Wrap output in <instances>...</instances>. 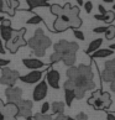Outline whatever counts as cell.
Returning <instances> with one entry per match:
<instances>
[{
  "mask_svg": "<svg viewBox=\"0 0 115 120\" xmlns=\"http://www.w3.org/2000/svg\"><path fill=\"white\" fill-rule=\"evenodd\" d=\"M1 25H3V26H6V27H10V26H11V21H10V20L4 19V21L1 22Z\"/></svg>",
  "mask_w": 115,
  "mask_h": 120,
  "instance_id": "cell-40",
  "label": "cell"
},
{
  "mask_svg": "<svg viewBox=\"0 0 115 120\" xmlns=\"http://www.w3.org/2000/svg\"><path fill=\"white\" fill-rule=\"evenodd\" d=\"M22 63L26 68H30V69H33V71H38L40 68H43L46 66L42 61H40L37 58H24Z\"/></svg>",
  "mask_w": 115,
  "mask_h": 120,
  "instance_id": "cell-12",
  "label": "cell"
},
{
  "mask_svg": "<svg viewBox=\"0 0 115 120\" xmlns=\"http://www.w3.org/2000/svg\"><path fill=\"white\" fill-rule=\"evenodd\" d=\"M98 10H99V15H105V12L108 11L107 9L101 5V4H100V5H98Z\"/></svg>",
  "mask_w": 115,
  "mask_h": 120,
  "instance_id": "cell-39",
  "label": "cell"
},
{
  "mask_svg": "<svg viewBox=\"0 0 115 120\" xmlns=\"http://www.w3.org/2000/svg\"><path fill=\"white\" fill-rule=\"evenodd\" d=\"M32 120H53L52 119L51 115H48V114H45V115H42V114H35L32 115Z\"/></svg>",
  "mask_w": 115,
  "mask_h": 120,
  "instance_id": "cell-29",
  "label": "cell"
},
{
  "mask_svg": "<svg viewBox=\"0 0 115 120\" xmlns=\"http://www.w3.org/2000/svg\"><path fill=\"white\" fill-rule=\"evenodd\" d=\"M74 83L72 81H69V79H67L64 83H63V89L64 90H74Z\"/></svg>",
  "mask_w": 115,
  "mask_h": 120,
  "instance_id": "cell-30",
  "label": "cell"
},
{
  "mask_svg": "<svg viewBox=\"0 0 115 120\" xmlns=\"http://www.w3.org/2000/svg\"><path fill=\"white\" fill-rule=\"evenodd\" d=\"M99 99L101 100V103H103V105H104V109H108L110 105H111V97H110V94L108 92H103L101 90V93H100V95H99Z\"/></svg>",
  "mask_w": 115,
  "mask_h": 120,
  "instance_id": "cell-20",
  "label": "cell"
},
{
  "mask_svg": "<svg viewBox=\"0 0 115 120\" xmlns=\"http://www.w3.org/2000/svg\"><path fill=\"white\" fill-rule=\"evenodd\" d=\"M59 78H61V75L59 73L57 72L56 69H52L50 68L47 71V73H46V79H47V86H50L52 87L53 89H58L59 88Z\"/></svg>",
  "mask_w": 115,
  "mask_h": 120,
  "instance_id": "cell-10",
  "label": "cell"
},
{
  "mask_svg": "<svg viewBox=\"0 0 115 120\" xmlns=\"http://www.w3.org/2000/svg\"><path fill=\"white\" fill-rule=\"evenodd\" d=\"M7 64H10V61H9V60H3V58H0V67H1V68H5Z\"/></svg>",
  "mask_w": 115,
  "mask_h": 120,
  "instance_id": "cell-38",
  "label": "cell"
},
{
  "mask_svg": "<svg viewBox=\"0 0 115 120\" xmlns=\"http://www.w3.org/2000/svg\"><path fill=\"white\" fill-rule=\"evenodd\" d=\"M4 120H17V118H5Z\"/></svg>",
  "mask_w": 115,
  "mask_h": 120,
  "instance_id": "cell-47",
  "label": "cell"
},
{
  "mask_svg": "<svg viewBox=\"0 0 115 120\" xmlns=\"http://www.w3.org/2000/svg\"><path fill=\"white\" fill-rule=\"evenodd\" d=\"M110 90H111L113 93L115 92V81H114V82H111V83H110Z\"/></svg>",
  "mask_w": 115,
  "mask_h": 120,
  "instance_id": "cell-45",
  "label": "cell"
},
{
  "mask_svg": "<svg viewBox=\"0 0 115 120\" xmlns=\"http://www.w3.org/2000/svg\"><path fill=\"white\" fill-rule=\"evenodd\" d=\"M4 105H5V104H4V101H3L1 99H0V113L3 112V109H4Z\"/></svg>",
  "mask_w": 115,
  "mask_h": 120,
  "instance_id": "cell-46",
  "label": "cell"
},
{
  "mask_svg": "<svg viewBox=\"0 0 115 120\" xmlns=\"http://www.w3.org/2000/svg\"><path fill=\"white\" fill-rule=\"evenodd\" d=\"M3 21H4V16H1V15H0V24H1Z\"/></svg>",
  "mask_w": 115,
  "mask_h": 120,
  "instance_id": "cell-50",
  "label": "cell"
},
{
  "mask_svg": "<svg viewBox=\"0 0 115 120\" xmlns=\"http://www.w3.org/2000/svg\"><path fill=\"white\" fill-rule=\"evenodd\" d=\"M48 110H50V104H48L47 101H46V103H43V104H42V106H41V113H40V114L45 115V114H47Z\"/></svg>",
  "mask_w": 115,
  "mask_h": 120,
  "instance_id": "cell-35",
  "label": "cell"
},
{
  "mask_svg": "<svg viewBox=\"0 0 115 120\" xmlns=\"http://www.w3.org/2000/svg\"><path fill=\"white\" fill-rule=\"evenodd\" d=\"M113 51H110L109 48H99L98 51H95L94 53H92L93 58H107L109 56H113Z\"/></svg>",
  "mask_w": 115,
  "mask_h": 120,
  "instance_id": "cell-16",
  "label": "cell"
},
{
  "mask_svg": "<svg viewBox=\"0 0 115 120\" xmlns=\"http://www.w3.org/2000/svg\"><path fill=\"white\" fill-rule=\"evenodd\" d=\"M105 38L107 40H113L115 37V26L114 25H108V29L105 31Z\"/></svg>",
  "mask_w": 115,
  "mask_h": 120,
  "instance_id": "cell-25",
  "label": "cell"
},
{
  "mask_svg": "<svg viewBox=\"0 0 115 120\" xmlns=\"http://www.w3.org/2000/svg\"><path fill=\"white\" fill-rule=\"evenodd\" d=\"M26 43H27L29 47L32 48L35 56L43 57L46 53V50L52 45V41H51L50 37L43 34L42 29H37L35 31V35L31 38H29L27 41H26Z\"/></svg>",
  "mask_w": 115,
  "mask_h": 120,
  "instance_id": "cell-2",
  "label": "cell"
},
{
  "mask_svg": "<svg viewBox=\"0 0 115 120\" xmlns=\"http://www.w3.org/2000/svg\"><path fill=\"white\" fill-rule=\"evenodd\" d=\"M59 61H62V56L59 55V53H56V52L52 53L51 57H50L51 63H57V62H59Z\"/></svg>",
  "mask_w": 115,
  "mask_h": 120,
  "instance_id": "cell-31",
  "label": "cell"
},
{
  "mask_svg": "<svg viewBox=\"0 0 115 120\" xmlns=\"http://www.w3.org/2000/svg\"><path fill=\"white\" fill-rule=\"evenodd\" d=\"M68 27V25L64 22V21H62L59 17H57V19L55 20L53 22V30L56 31V32H63V31H66Z\"/></svg>",
  "mask_w": 115,
  "mask_h": 120,
  "instance_id": "cell-19",
  "label": "cell"
},
{
  "mask_svg": "<svg viewBox=\"0 0 115 120\" xmlns=\"http://www.w3.org/2000/svg\"><path fill=\"white\" fill-rule=\"evenodd\" d=\"M12 34H14V30L11 29V26H10V27H6V26L0 25V36H1V38L5 42H7L11 38Z\"/></svg>",
  "mask_w": 115,
  "mask_h": 120,
  "instance_id": "cell-15",
  "label": "cell"
},
{
  "mask_svg": "<svg viewBox=\"0 0 115 120\" xmlns=\"http://www.w3.org/2000/svg\"><path fill=\"white\" fill-rule=\"evenodd\" d=\"M77 4H78V5H83V4H84V1H82V0H78Z\"/></svg>",
  "mask_w": 115,
  "mask_h": 120,
  "instance_id": "cell-48",
  "label": "cell"
},
{
  "mask_svg": "<svg viewBox=\"0 0 115 120\" xmlns=\"http://www.w3.org/2000/svg\"><path fill=\"white\" fill-rule=\"evenodd\" d=\"M19 72L15 69H11L9 67H5L1 69V77H0V83L7 87H15L16 81L19 79Z\"/></svg>",
  "mask_w": 115,
  "mask_h": 120,
  "instance_id": "cell-5",
  "label": "cell"
},
{
  "mask_svg": "<svg viewBox=\"0 0 115 120\" xmlns=\"http://www.w3.org/2000/svg\"><path fill=\"white\" fill-rule=\"evenodd\" d=\"M76 60H77V55H76V53H70V55H67V56L62 57L63 63L66 66H68V68L69 67H73V64L76 63Z\"/></svg>",
  "mask_w": 115,
  "mask_h": 120,
  "instance_id": "cell-21",
  "label": "cell"
},
{
  "mask_svg": "<svg viewBox=\"0 0 115 120\" xmlns=\"http://www.w3.org/2000/svg\"><path fill=\"white\" fill-rule=\"evenodd\" d=\"M40 22H42V17L40 16V15H37V14H33V15L27 20V24H29V25H37V24H40Z\"/></svg>",
  "mask_w": 115,
  "mask_h": 120,
  "instance_id": "cell-27",
  "label": "cell"
},
{
  "mask_svg": "<svg viewBox=\"0 0 115 120\" xmlns=\"http://www.w3.org/2000/svg\"><path fill=\"white\" fill-rule=\"evenodd\" d=\"M64 98H66V104L64 105H67V106L72 105V101L76 99L73 90H64Z\"/></svg>",
  "mask_w": 115,
  "mask_h": 120,
  "instance_id": "cell-23",
  "label": "cell"
},
{
  "mask_svg": "<svg viewBox=\"0 0 115 120\" xmlns=\"http://www.w3.org/2000/svg\"><path fill=\"white\" fill-rule=\"evenodd\" d=\"M107 120H115V115L113 113H108L107 115Z\"/></svg>",
  "mask_w": 115,
  "mask_h": 120,
  "instance_id": "cell-42",
  "label": "cell"
},
{
  "mask_svg": "<svg viewBox=\"0 0 115 120\" xmlns=\"http://www.w3.org/2000/svg\"><path fill=\"white\" fill-rule=\"evenodd\" d=\"M4 119H5V116L3 115V113H0V120H4Z\"/></svg>",
  "mask_w": 115,
  "mask_h": 120,
  "instance_id": "cell-49",
  "label": "cell"
},
{
  "mask_svg": "<svg viewBox=\"0 0 115 120\" xmlns=\"http://www.w3.org/2000/svg\"><path fill=\"white\" fill-rule=\"evenodd\" d=\"M7 5H9V8L11 9L12 11L15 10V9H17L19 8V5H20V1H15V0H7Z\"/></svg>",
  "mask_w": 115,
  "mask_h": 120,
  "instance_id": "cell-32",
  "label": "cell"
},
{
  "mask_svg": "<svg viewBox=\"0 0 115 120\" xmlns=\"http://www.w3.org/2000/svg\"><path fill=\"white\" fill-rule=\"evenodd\" d=\"M101 45H103V38H95L94 41H92L89 43V46H88L85 52L88 53V55H92V53H94L95 51H98Z\"/></svg>",
  "mask_w": 115,
  "mask_h": 120,
  "instance_id": "cell-14",
  "label": "cell"
},
{
  "mask_svg": "<svg viewBox=\"0 0 115 120\" xmlns=\"http://www.w3.org/2000/svg\"><path fill=\"white\" fill-rule=\"evenodd\" d=\"M67 120H76V119H73V118H70V116H67Z\"/></svg>",
  "mask_w": 115,
  "mask_h": 120,
  "instance_id": "cell-51",
  "label": "cell"
},
{
  "mask_svg": "<svg viewBox=\"0 0 115 120\" xmlns=\"http://www.w3.org/2000/svg\"><path fill=\"white\" fill-rule=\"evenodd\" d=\"M42 77V72L41 71H32L25 75H19V79L24 83H29V84H33L38 82Z\"/></svg>",
  "mask_w": 115,
  "mask_h": 120,
  "instance_id": "cell-11",
  "label": "cell"
},
{
  "mask_svg": "<svg viewBox=\"0 0 115 120\" xmlns=\"http://www.w3.org/2000/svg\"><path fill=\"white\" fill-rule=\"evenodd\" d=\"M53 120H67V116L63 114H61V115H57L56 119H53Z\"/></svg>",
  "mask_w": 115,
  "mask_h": 120,
  "instance_id": "cell-41",
  "label": "cell"
},
{
  "mask_svg": "<svg viewBox=\"0 0 115 120\" xmlns=\"http://www.w3.org/2000/svg\"><path fill=\"white\" fill-rule=\"evenodd\" d=\"M17 108V114L16 116H24L25 119L29 116H32L31 109H32V101L27 99H21L19 103L16 104Z\"/></svg>",
  "mask_w": 115,
  "mask_h": 120,
  "instance_id": "cell-8",
  "label": "cell"
},
{
  "mask_svg": "<svg viewBox=\"0 0 115 120\" xmlns=\"http://www.w3.org/2000/svg\"><path fill=\"white\" fill-rule=\"evenodd\" d=\"M26 4L29 5L30 9H35V8H43V6H50V3L46 0H27Z\"/></svg>",
  "mask_w": 115,
  "mask_h": 120,
  "instance_id": "cell-18",
  "label": "cell"
},
{
  "mask_svg": "<svg viewBox=\"0 0 115 120\" xmlns=\"http://www.w3.org/2000/svg\"><path fill=\"white\" fill-rule=\"evenodd\" d=\"M107 29H108V26H99V27L93 29V32L94 34H105Z\"/></svg>",
  "mask_w": 115,
  "mask_h": 120,
  "instance_id": "cell-34",
  "label": "cell"
},
{
  "mask_svg": "<svg viewBox=\"0 0 115 120\" xmlns=\"http://www.w3.org/2000/svg\"><path fill=\"white\" fill-rule=\"evenodd\" d=\"M0 53H1V55H4V53H5V47H4L1 40H0Z\"/></svg>",
  "mask_w": 115,
  "mask_h": 120,
  "instance_id": "cell-44",
  "label": "cell"
},
{
  "mask_svg": "<svg viewBox=\"0 0 115 120\" xmlns=\"http://www.w3.org/2000/svg\"><path fill=\"white\" fill-rule=\"evenodd\" d=\"M94 19L95 20H99V21H104V15H94Z\"/></svg>",
  "mask_w": 115,
  "mask_h": 120,
  "instance_id": "cell-43",
  "label": "cell"
},
{
  "mask_svg": "<svg viewBox=\"0 0 115 120\" xmlns=\"http://www.w3.org/2000/svg\"><path fill=\"white\" fill-rule=\"evenodd\" d=\"M0 12H6L9 15H14V11L11 10L7 5V1H4V0H0Z\"/></svg>",
  "mask_w": 115,
  "mask_h": 120,
  "instance_id": "cell-24",
  "label": "cell"
},
{
  "mask_svg": "<svg viewBox=\"0 0 115 120\" xmlns=\"http://www.w3.org/2000/svg\"><path fill=\"white\" fill-rule=\"evenodd\" d=\"M100 81L103 84L107 82L111 83L115 81V60H110L105 62L104 68L100 72Z\"/></svg>",
  "mask_w": 115,
  "mask_h": 120,
  "instance_id": "cell-6",
  "label": "cell"
},
{
  "mask_svg": "<svg viewBox=\"0 0 115 120\" xmlns=\"http://www.w3.org/2000/svg\"><path fill=\"white\" fill-rule=\"evenodd\" d=\"M76 120H88V115L85 113H78L76 115Z\"/></svg>",
  "mask_w": 115,
  "mask_h": 120,
  "instance_id": "cell-37",
  "label": "cell"
},
{
  "mask_svg": "<svg viewBox=\"0 0 115 120\" xmlns=\"http://www.w3.org/2000/svg\"><path fill=\"white\" fill-rule=\"evenodd\" d=\"M83 5H84L85 12H88V14H89V12L92 11V9H93V4H92V1H85L84 4H83Z\"/></svg>",
  "mask_w": 115,
  "mask_h": 120,
  "instance_id": "cell-36",
  "label": "cell"
},
{
  "mask_svg": "<svg viewBox=\"0 0 115 120\" xmlns=\"http://www.w3.org/2000/svg\"><path fill=\"white\" fill-rule=\"evenodd\" d=\"M26 120H32V116H29V118H26Z\"/></svg>",
  "mask_w": 115,
  "mask_h": 120,
  "instance_id": "cell-52",
  "label": "cell"
},
{
  "mask_svg": "<svg viewBox=\"0 0 115 120\" xmlns=\"http://www.w3.org/2000/svg\"><path fill=\"white\" fill-rule=\"evenodd\" d=\"M5 95H6L7 103L16 105L21 100V97H22V89L19 88V87H7L5 89Z\"/></svg>",
  "mask_w": 115,
  "mask_h": 120,
  "instance_id": "cell-7",
  "label": "cell"
},
{
  "mask_svg": "<svg viewBox=\"0 0 115 120\" xmlns=\"http://www.w3.org/2000/svg\"><path fill=\"white\" fill-rule=\"evenodd\" d=\"M115 20V14L114 11H107L104 15V22L105 24H109V25H113V21Z\"/></svg>",
  "mask_w": 115,
  "mask_h": 120,
  "instance_id": "cell-26",
  "label": "cell"
},
{
  "mask_svg": "<svg viewBox=\"0 0 115 120\" xmlns=\"http://www.w3.org/2000/svg\"><path fill=\"white\" fill-rule=\"evenodd\" d=\"M25 34H26V29H20V30H17V31L14 30V34H12L11 38L6 42V48L11 53H16V51L19 50L20 47L27 46L26 40L24 38V35Z\"/></svg>",
  "mask_w": 115,
  "mask_h": 120,
  "instance_id": "cell-3",
  "label": "cell"
},
{
  "mask_svg": "<svg viewBox=\"0 0 115 120\" xmlns=\"http://www.w3.org/2000/svg\"><path fill=\"white\" fill-rule=\"evenodd\" d=\"M50 108L52 109V113L53 114L61 115V114H63L66 105H64L63 101H53L52 104H50Z\"/></svg>",
  "mask_w": 115,
  "mask_h": 120,
  "instance_id": "cell-17",
  "label": "cell"
},
{
  "mask_svg": "<svg viewBox=\"0 0 115 120\" xmlns=\"http://www.w3.org/2000/svg\"><path fill=\"white\" fill-rule=\"evenodd\" d=\"M47 92H48V86L46 81H42L40 82L33 89V93H32V98L35 101H41L46 98L47 95Z\"/></svg>",
  "mask_w": 115,
  "mask_h": 120,
  "instance_id": "cell-9",
  "label": "cell"
},
{
  "mask_svg": "<svg viewBox=\"0 0 115 120\" xmlns=\"http://www.w3.org/2000/svg\"><path fill=\"white\" fill-rule=\"evenodd\" d=\"M73 35L76 36V38L81 40V41H84V40H85L84 34H83L82 31H79V30H73Z\"/></svg>",
  "mask_w": 115,
  "mask_h": 120,
  "instance_id": "cell-33",
  "label": "cell"
},
{
  "mask_svg": "<svg viewBox=\"0 0 115 120\" xmlns=\"http://www.w3.org/2000/svg\"><path fill=\"white\" fill-rule=\"evenodd\" d=\"M78 50H79L78 43L69 42V41H66V40H61V41L53 45V52L59 53L62 57L70 55V53H77Z\"/></svg>",
  "mask_w": 115,
  "mask_h": 120,
  "instance_id": "cell-4",
  "label": "cell"
},
{
  "mask_svg": "<svg viewBox=\"0 0 115 120\" xmlns=\"http://www.w3.org/2000/svg\"><path fill=\"white\" fill-rule=\"evenodd\" d=\"M3 115L5 118H16V114H17V108L15 104H10L7 103L6 105H4V109H3Z\"/></svg>",
  "mask_w": 115,
  "mask_h": 120,
  "instance_id": "cell-13",
  "label": "cell"
},
{
  "mask_svg": "<svg viewBox=\"0 0 115 120\" xmlns=\"http://www.w3.org/2000/svg\"><path fill=\"white\" fill-rule=\"evenodd\" d=\"M50 9H51L52 14L56 15L57 17H59L61 15H63V8H62L61 5H58V4H52V5H50Z\"/></svg>",
  "mask_w": 115,
  "mask_h": 120,
  "instance_id": "cell-22",
  "label": "cell"
},
{
  "mask_svg": "<svg viewBox=\"0 0 115 120\" xmlns=\"http://www.w3.org/2000/svg\"><path fill=\"white\" fill-rule=\"evenodd\" d=\"M77 67H69L68 69H67V77H68V79L69 81H74L76 79V77H77Z\"/></svg>",
  "mask_w": 115,
  "mask_h": 120,
  "instance_id": "cell-28",
  "label": "cell"
},
{
  "mask_svg": "<svg viewBox=\"0 0 115 120\" xmlns=\"http://www.w3.org/2000/svg\"><path fill=\"white\" fill-rule=\"evenodd\" d=\"M77 77L74 81H72L74 83L76 88H81L84 92L92 90L95 88V82H94V73L92 71L90 66L87 64H79L77 67Z\"/></svg>",
  "mask_w": 115,
  "mask_h": 120,
  "instance_id": "cell-1",
  "label": "cell"
}]
</instances>
